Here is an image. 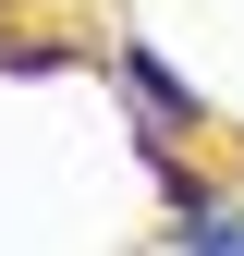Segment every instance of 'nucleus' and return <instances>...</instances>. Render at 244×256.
<instances>
[{
  "label": "nucleus",
  "mask_w": 244,
  "mask_h": 256,
  "mask_svg": "<svg viewBox=\"0 0 244 256\" xmlns=\"http://www.w3.org/2000/svg\"><path fill=\"white\" fill-rule=\"evenodd\" d=\"M110 74H122V98H134L146 122H171V134H196V122H208V98H196V86H183L146 37H122V61H110Z\"/></svg>",
  "instance_id": "f257e3e1"
}]
</instances>
